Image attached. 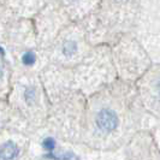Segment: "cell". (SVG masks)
I'll return each mask as SVG.
<instances>
[{
  "instance_id": "obj_9",
  "label": "cell",
  "mask_w": 160,
  "mask_h": 160,
  "mask_svg": "<svg viewBox=\"0 0 160 160\" xmlns=\"http://www.w3.org/2000/svg\"><path fill=\"white\" fill-rule=\"evenodd\" d=\"M2 76V69H1V66H0V77Z\"/></svg>"
},
{
  "instance_id": "obj_1",
  "label": "cell",
  "mask_w": 160,
  "mask_h": 160,
  "mask_svg": "<svg viewBox=\"0 0 160 160\" xmlns=\"http://www.w3.org/2000/svg\"><path fill=\"white\" fill-rule=\"evenodd\" d=\"M137 29L142 45L152 57L160 46V0H147L142 4ZM153 59L160 62V47Z\"/></svg>"
},
{
  "instance_id": "obj_8",
  "label": "cell",
  "mask_w": 160,
  "mask_h": 160,
  "mask_svg": "<svg viewBox=\"0 0 160 160\" xmlns=\"http://www.w3.org/2000/svg\"><path fill=\"white\" fill-rule=\"evenodd\" d=\"M42 144H43L45 149H47V151H53L54 147H56V141H54L52 137H48V138H45V140H43Z\"/></svg>"
},
{
  "instance_id": "obj_7",
  "label": "cell",
  "mask_w": 160,
  "mask_h": 160,
  "mask_svg": "<svg viewBox=\"0 0 160 160\" xmlns=\"http://www.w3.org/2000/svg\"><path fill=\"white\" fill-rule=\"evenodd\" d=\"M24 96H25V101H27L28 104H32V101L35 100V98H36L35 89L34 88H27L25 89V93H24Z\"/></svg>"
},
{
  "instance_id": "obj_6",
  "label": "cell",
  "mask_w": 160,
  "mask_h": 160,
  "mask_svg": "<svg viewBox=\"0 0 160 160\" xmlns=\"http://www.w3.org/2000/svg\"><path fill=\"white\" fill-rule=\"evenodd\" d=\"M22 62H23L24 65H28V66L35 64V62H36L35 53L34 52H27V53H24L23 57H22Z\"/></svg>"
},
{
  "instance_id": "obj_5",
  "label": "cell",
  "mask_w": 160,
  "mask_h": 160,
  "mask_svg": "<svg viewBox=\"0 0 160 160\" xmlns=\"http://www.w3.org/2000/svg\"><path fill=\"white\" fill-rule=\"evenodd\" d=\"M76 51H77V46L73 41H68L63 46V53L65 56H72V54H75Z\"/></svg>"
},
{
  "instance_id": "obj_4",
  "label": "cell",
  "mask_w": 160,
  "mask_h": 160,
  "mask_svg": "<svg viewBox=\"0 0 160 160\" xmlns=\"http://www.w3.org/2000/svg\"><path fill=\"white\" fill-rule=\"evenodd\" d=\"M18 153H19V149L16 146V143L12 141H8L4 144H1V147H0V159H13L18 155Z\"/></svg>"
},
{
  "instance_id": "obj_3",
  "label": "cell",
  "mask_w": 160,
  "mask_h": 160,
  "mask_svg": "<svg viewBox=\"0 0 160 160\" xmlns=\"http://www.w3.org/2000/svg\"><path fill=\"white\" fill-rule=\"evenodd\" d=\"M95 127L101 134H112L119 128V114L112 107H101L95 114Z\"/></svg>"
},
{
  "instance_id": "obj_2",
  "label": "cell",
  "mask_w": 160,
  "mask_h": 160,
  "mask_svg": "<svg viewBox=\"0 0 160 160\" xmlns=\"http://www.w3.org/2000/svg\"><path fill=\"white\" fill-rule=\"evenodd\" d=\"M140 90L146 107L160 117V65L146 75L140 84Z\"/></svg>"
}]
</instances>
